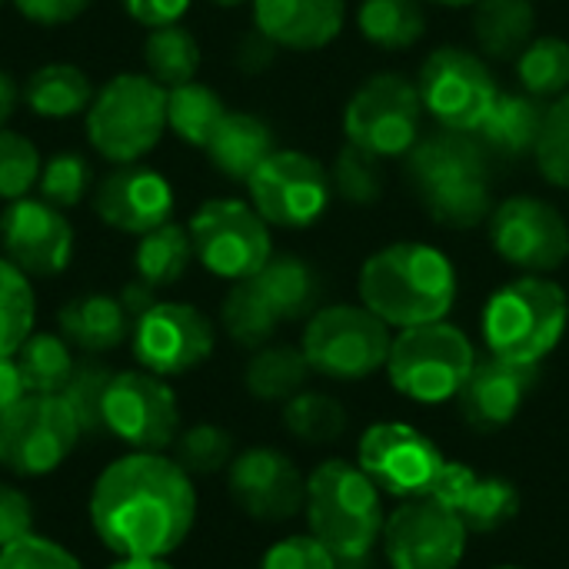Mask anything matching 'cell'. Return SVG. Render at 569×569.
<instances>
[{"label":"cell","instance_id":"obj_42","mask_svg":"<svg viewBox=\"0 0 569 569\" xmlns=\"http://www.w3.org/2000/svg\"><path fill=\"white\" fill-rule=\"evenodd\" d=\"M330 183L333 190L353 203V207H370L383 197L387 190V173H383V163L377 153L370 150H360L353 143H347L337 160H333V170H330Z\"/></svg>","mask_w":569,"mask_h":569},{"label":"cell","instance_id":"obj_14","mask_svg":"<svg viewBox=\"0 0 569 569\" xmlns=\"http://www.w3.org/2000/svg\"><path fill=\"white\" fill-rule=\"evenodd\" d=\"M443 467L437 443L410 423H373L360 440V470L397 500L430 497Z\"/></svg>","mask_w":569,"mask_h":569},{"label":"cell","instance_id":"obj_28","mask_svg":"<svg viewBox=\"0 0 569 569\" xmlns=\"http://www.w3.org/2000/svg\"><path fill=\"white\" fill-rule=\"evenodd\" d=\"M273 130L253 113H230L220 120L207 143L210 163L230 180H250L253 170L273 153Z\"/></svg>","mask_w":569,"mask_h":569},{"label":"cell","instance_id":"obj_24","mask_svg":"<svg viewBox=\"0 0 569 569\" xmlns=\"http://www.w3.org/2000/svg\"><path fill=\"white\" fill-rule=\"evenodd\" d=\"M473 167H490V153L477 130H457V127H440L430 133H420L417 143L403 153V173L420 193L440 177L473 170Z\"/></svg>","mask_w":569,"mask_h":569},{"label":"cell","instance_id":"obj_38","mask_svg":"<svg viewBox=\"0 0 569 569\" xmlns=\"http://www.w3.org/2000/svg\"><path fill=\"white\" fill-rule=\"evenodd\" d=\"M220 320H223V330L230 333V340H237L240 347H253V350L267 347L280 327V317L263 300V293L253 287V280H240L227 293V300L220 307Z\"/></svg>","mask_w":569,"mask_h":569},{"label":"cell","instance_id":"obj_32","mask_svg":"<svg viewBox=\"0 0 569 569\" xmlns=\"http://www.w3.org/2000/svg\"><path fill=\"white\" fill-rule=\"evenodd\" d=\"M310 373L313 367L307 363L303 350L287 347V343H267L250 357L243 370V383L257 400L277 403V400H293L297 393H303Z\"/></svg>","mask_w":569,"mask_h":569},{"label":"cell","instance_id":"obj_61","mask_svg":"<svg viewBox=\"0 0 569 569\" xmlns=\"http://www.w3.org/2000/svg\"><path fill=\"white\" fill-rule=\"evenodd\" d=\"M0 7H3V0H0Z\"/></svg>","mask_w":569,"mask_h":569},{"label":"cell","instance_id":"obj_36","mask_svg":"<svg viewBox=\"0 0 569 569\" xmlns=\"http://www.w3.org/2000/svg\"><path fill=\"white\" fill-rule=\"evenodd\" d=\"M360 33L383 50L413 47L427 30V13L420 0H363L357 10Z\"/></svg>","mask_w":569,"mask_h":569},{"label":"cell","instance_id":"obj_44","mask_svg":"<svg viewBox=\"0 0 569 569\" xmlns=\"http://www.w3.org/2000/svg\"><path fill=\"white\" fill-rule=\"evenodd\" d=\"M173 460L190 473V477H210L220 473L233 463V437L223 427L213 423H197L173 440Z\"/></svg>","mask_w":569,"mask_h":569},{"label":"cell","instance_id":"obj_15","mask_svg":"<svg viewBox=\"0 0 569 569\" xmlns=\"http://www.w3.org/2000/svg\"><path fill=\"white\" fill-rule=\"evenodd\" d=\"M493 250L523 273H553L569 260V223L540 197H510L490 213Z\"/></svg>","mask_w":569,"mask_h":569},{"label":"cell","instance_id":"obj_13","mask_svg":"<svg viewBox=\"0 0 569 569\" xmlns=\"http://www.w3.org/2000/svg\"><path fill=\"white\" fill-rule=\"evenodd\" d=\"M417 90L423 110L440 127L457 130H477L500 97L497 77L490 73L487 60L463 47L433 50L420 67Z\"/></svg>","mask_w":569,"mask_h":569},{"label":"cell","instance_id":"obj_56","mask_svg":"<svg viewBox=\"0 0 569 569\" xmlns=\"http://www.w3.org/2000/svg\"><path fill=\"white\" fill-rule=\"evenodd\" d=\"M17 100H20L17 80H13L7 70H0V130L7 127V120H10V113H13V107H17Z\"/></svg>","mask_w":569,"mask_h":569},{"label":"cell","instance_id":"obj_4","mask_svg":"<svg viewBox=\"0 0 569 569\" xmlns=\"http://www.w3.org/2000/svg\"><path fill=\"white\" fill-rule=\"evenodd\" d=\"M569 320L560 283L527 273L500 287L483 310V340L490 353L517 363H540L560 343Z\"/></svg>","mask_w":569,"mask_h":569},{"label":"cell","instance_id":"obj_54","mask_svg":"<svg viewBox=\"0 0 569 569\" xmlns=\"http://www.w3.org/2000/svg\"><path fill=\"white\" fill-rule=\"evenodd\" d=\"M27 397V383L20 377V367L17 360H0V420Z\"/></svg>","mask_w":569,"mask_h":569},{"label":"cell","instance_id":"obj_50","mask_svg":"<svg viewBox=\"0 0 569 569\" xmlns=\"http://www.w3.org/2000/svg\"><path fill=\"white\" fill-rule=\"evenodd\" d=\"M33 533V503L10 483H0V550Z\"/></svg>","mask_w":569,"mask_h":569},{"label":"cell","instance_id":"obj_31","mask_svg":"<svg viewBox=\"0 0 569 569\" xmlns=\"http://www.w3.org/2000/svg\"><path fill=\"white\" fill-rule=\"evenodd\" d=\"M23 100L37 117L63 120V117L87 113V107L93 103V87H90V77L80 67H73V63H47V67L33 70L27 77Z\"/></svg>","mask_w":569,"mask_h":569},{"label":"cell","instance_id":"obj_7","mask_svg":"<svg viewBox=\"0 0 569 569\" xmlns=\"http://www.w3.org/2000/svg\"><path fill=\"white\" fill-rule=\"evenodd\" d=\"M390 347V327L377 313L353 303H333L310 317L300 350L313 373L330 380H363L387 367Z\"/></svg>","mask_w":569,"mask_h":569},{"label":"cell","instance_id":"obj_52","mask_svg":"<svg viewBox=\"0 0 569 569\" xmlns=\"http://www.w3.org/2000/svg\"><path fill=\"white\" fill-rule=\"evenodd\" d=\"M123 10L143 23V27H167V23H180V17L190 10V0H120Z\"/></svg>","mask_w":569,"mask_h":569},{"label":"cell","instance_id":"obj_26","mask_svg":"<svg viewBox=\"0 0 569 569\" xmlns=\"http://www.w3.org/2000/svg\"><path fill=\"white\" fill-rule=\"evenodd\" d=\"M420 200L433 223L447 230H473L493 213L490 167H473V170L440 177L420 190Z\"/></svg>","mask_w":569,"mask_h":569},{"label":"cell","instance_id":"obj_47","mask_svg":"<svg viewBox=\"0 0 569 569\" xmlns=\"http://www.w3.org/2000/svg\"><path fill=\"white\" fill-rule=\"evenodd\" d=\"M537 167L553 183L569 190V90L547 110L543 133L537 143Z\"/></svg>","mask_w":569,"mask_h":569},{"label":"cell","instance_id":"obj_35","mask_svg":"<svg viewBox=\"0 0 569 569\" xmlns=\"http://www.w3.org/2000/svg\"><path fill=\"white\" fill-rule=\"evenodd\" d=\"M143 63L147 77H153L163 90L190 83L200 70V43L180 23L153 27L143 43Z\"/></svg>","mask_w":569,"mask_h":569},{"label":"cell","instance_id":"obj_60","mask_svg":"<svg viewBox=\"0 0 569 569\" xmlns=\"http://www.w3.org/2000/svg\"><path fill=\"white\" fill-rule=\"evenodd\" d=\"M497 569H523V567H497Z\"/></svg>","mask_w":569,"mask_h":569},{"label":"cell","instance_id":"obj_30","mask_svg":"<svg viewBox=\"0 0 569 569\" xmlns=\"http://www.w3.org/2000/svg\"><path fill=\"white\" fill-rule=\"evenodd\" d=\"M253 287L263 293V300L273 307V313L283 320H300L313 313L320 300V280L313 267L300 257H270L260 273L250 277Z\"/></svg>","mask_w":569,"mask_h":569},{"label":"cell","instance_id":"obj_53","mask_svg":"<svg viewBox=\"0 0 569 569\" xmlns=\"http://www.w3.org/2000/svg\"><path fill=\"white\" fill-rule=\"evenodd\" d=\"M273 53H277V43L267 40L260 30H253L250 37H243V43H240V50H237V63H240L243 70L257 73V70H263V67L273 63Z\"/></svg>","mask_w":569,"mask_h":569},{"label":"cell","instance_id":"obj_11","mask_svg":"<svg viewBox=\"0 0 569 569\" xmlns=\"http://www.w3.org/2000/svg\"><path fill=\"white\" fill-rule=\"evenodd\" d=\"M103 433L133 453H163L180 433L177 393L147 370L113 373L103 397Z\"/></svg>","mask_w":569,"mask_h":569},{"label":"cell","instance_id":"obj_23","mask_svg":"<svg viewBox=\"0 0 569 569\" xmlns=\"http://www.w3.org/2000/svg\"><path fill=\"white\" fill-rule=\"evenodd\" d=\"M347 0H253V27L287 50H320L343 30Z\"/></svg>","mask_w":569,"mask_h":569},{"label":"cell","instance_id":"obj_59","mask_svg":"<svg viewBox=\"0 0 569 569\" xmlns=\"http://www.w3.org/2000/svg\"><path fill=\"white\" fill-rule=\"evenodd\" d=\"M210 3H217V7H240V3H247V0H210Z\"/></svg>","mask_w":569,"mask_h":569},{"label":"cell","instance_id":"obj_51","mask_svg":"<svg viewBox=\"0 0 569 569\" xmlns=\"http://www.w3.org/2000/svg\"><path fill=\"white\" fill-rule=\"evenodd\" d=\"M90 3L93 0H13V7L40 27H63L77 20Z\"/></svg>","mask_w":569,"mask_h":569},{"label":"cell","instance_id":"obj_12","mask_svg":"<svg viewBox=\"0 0 569 569\" xmlns=\"http://www.w3.org/2000/svg\"><path fill=\"white\" fill-rule=\"evenodd\" d=\"M253 210L270 227L303 230L317 223L330 207V173L327 167L300 150H273L247 180Z\"/></svg>","mask_w":569,"mask_h":569},{"label":"cell","instance_id":"obj_39","mask_svg":"<svg viewBox=\"0 0 569 569\" xmlns=\"http://www.w3.org/2000/svg\"><path fill=\"white\" fill-rule=\"evenodd\" d=\"M37 300L30 277L0 257V360L17 357L23 340L33 333Z\"/></svg>","mask_w":569,"mask_h":569},{"label":"cell","instance_id":"obj_43","mask_svg":"<svg viewBox=\"0 0 569 569\" xmlns=\"http://www.w3.org/2000/svg\"><path fill=\"white\" fill-rule=\"evenodd\" d=\"M110 380H113V370L110 367H103L100 360H80L73 367L67 387L60 390L63 403L77 417L83 437L103 433V397H107Z\"/></svg>","mask_w":569,"mask_h":569},{"label":"cell","instance_id":"obj_21","mask_svg":"<svg viewBox=\"0 0 569 569\" xmlns=\"http://www.w3.org/2000/svg\"><path fill=\"white\" fill-rule=\"evenodd\" d=\"M537 380H540L537 363H517L497 353L487 360H477L457 397L460 413L477 430H500L517 420Z\"/></svg>","mask_w":569,"mask_h":569},{"label":"cell","instance_id":"obj_58","mask_svg":"<svg viewBox=\"0 0 569 569\" xmlns=\"http://www.w3.org/2000/svg\"><path fill=\"white\" fill-rule=\"evenodd\" d=\"M430 3H437V7H473L477 0H430Z\"/></svg>","mask_w":569,"mask_h":569},{"label":"cell","instance_id":"obj_16","mask_svg":"<svg viewBox=\"0 0 569 569\" xmlns=\"http://www.w3.org/2000/svg\"><path fill=\"white\" fill-rule=\"evenodd\" d=\"M383 553L393 569H457L467 553V527L433 497L403 500L383 523Z\"/></svg>","mask_w":569,"mask_h":569},{"label":"cell","instance_id":"obj_57","mask_svg":"<svg viewBox=\"0 0 569 569\" xmlns=\"http://www.w3.org/2000/svg\"><path fill=\"white\" fill-rule=\"evenodd\" d=\"M110 569H173L167 560H147V557H130V560H117Z\"/></svg>","mask_w":569,"mask_h":569},{"label":"cell","instance_id":"obj_1","mask_svg":"<svg viewBox=\"0 0 569 569\" xmlns=\"http://www.w3.org/2000/svg\"><path fill=\"white\" fill-rule=\"evenodd\" d=\"M197 520L190 473L163 453L113 460L90 490V527L120 560H167L183 547Z\"/></svg>","mask_w":569,"mask_h":569},{"label":"cell","instance_id":"obj_5","mask_svg":"<svg viewBox=\"0 0 569 569\" xmlns=\"http://www.w3.org/2000/svg\"><path fill=\"white\" fill-rule=\"evenodd\" d=\"M167 130V90L147 73H117L87 107V137L93 150L123 167L140 163Z\"/></svg>","mask_w":569,"mask_h":569},{"label":"cell","instance_id":"obj_46","mask_svg":"<svg viewBox=\"0 0 569 569\" xmlns=\"http://www.w3.org/2000/svg\"><path fill=\"white\" fill-rule=\"evenodd\" d=\"M40 153L37 147L17 133V130H0V200H20L27 197L37 180H40Z\"/></svg>","mask_w":569,"mask_h":569},{"label":"cell","instance_id":"obj_55","mask_svg":"<svg viewBox=\"0 0 569 569\" xmlns=\"http://www.w3.org/2000/svg\"><path fill=\"white\" fill-rule=\"evenodd\" d=\"M120 303H123V310H127L133 320H140V317H143V313H147V310L157 303V290L137 277L133 283H127V287L120 290Z\"/></svg>","mask_w":569,"mask_h":569},{"label":"cell","instance_id":"obj_2","mask_svg":"<svg viewBox=\"0 0 569 569\" xmlns=\"http://www.w3.org/2000/svg\"><path fill=\"white\" fill-rule=\"evenodd\" d=\"M360 300L387 327L437 323L457 300V270L437 247L400 240L363 263Z\"/></svg>","mask_w":569,"mask_h":569},{"label":"cell","instance_id":"obj_20","mask_svg":"<svg viewBox=\"0 0 569 569\" xmlns=\"http://www.w3.org/2000/svg\"><path fill=\"white\" fill-rule=\"evenodd\" d=\"M93 210L107 227L143 237L170 223L173 187L143 163H123L93 187Z\"/></svg>","mask_w":569,"mask_h":569},{"label":"cell","instance_id":"obj_29","mask_svg":"<svg viewBox=\"0 0 569 569\" xmlns=\"http://www.w3.org/2000/svg\"><path fill=\"white\" fill-rule=\"evenodd\" d=\"M537 27L533 0H477L473 33L490 60H513L527 50Z\"/></svg>","mask_w":569,"mask_h":569},{"label":"cell","instance_id":"obj_22","mask_svg":"<svg viewBox=\"0 0 569 569\" xmlns=\"http://www.w3.org/2000/svg\"><path fill=\"white\" fill-rule=\"evenodd\" d=\"M447 510L457 513V520L467 527V533H493L507 527L520 513V490L503 477H480L467 463L443 467L433 493Z\"/></svg>","mask_w":569,"mask_h":569},{"label":"cell","instance_id":"obj_48","mask_svg":"<svg viewBox=\"0 0 569 569\" xmlns=\"http://www.w3.org/2000/svg\"><path fill=\"white\" fill-rule=\"evenodd\" d=\"M0 569H83V563L67 547L27 533L0 550Z\"/></svg>","mask_w":569,"mask_h":569},{"label":"cell","instance_id":"obj_10","mask_svg":"<svg viewBox=\"0 0 569 569\" xmlns=\"http://www.w3.org/2000/svg\"><path fill=\"white\" fill-rule=\"evenodd\" d=\"M423 100L413 80L403 73H377L370 77L343 110L347 143L387 157H403L420 137Z\"/></svg>","mask_w":569,"mask_h":569},{"label":"cell","instance_id":"obj_41","mask_svg":"<svg viewBox=\"0 0 569 569\" xmlns=\"http://www.w3.org/2000/svg\"><path fill=\"white\" fill-rule=\"evenodd\" d=\"M283 423L297 440L320 447V443L340 440V433L347 430V410L340 407V400H333L327 393L303 390L293 400H287Z\"/></svg>","mask_w":569,"mask_h":569},{"label":"cell","instance_id":"obj_17","mask_svg":"<svg viewBox=\"0 0 569 569\" xmlns=\"http://www.w3.org/2000/svg\"><path fill=\"white\" fill-rule=\"evenodd\" d=\"M133 357L140 370L180 377L197 370L213 353V323L190 303H153L133 320Z\"/></svg>","mask_w":569,"mask_h":569},{"label":"cell","instance_id":"obj_45","mask_svg":"<svg viewBox=\"0 0 569 569\" xmlns=\"http://www.w3.org/2000/svg\"><path fill=\"white\" fill-rule=\"evenodd\" d=\"M90 187H93V170H90V160L83 153L63 150V153H53L40 167V180H37L40 200H47L57 210L77 207Z\"/></svg>","mask_w":569,"mask_h":569},{"label":"cell","instance_id":"obj_19","mask_svg":"<svg viewBox=\"0 0 569 569\" xmlns=\"http://www.w3.org/2000/svg\"><path fill=\"white\" fill-rule=\"evenodd\" d=\"M3 257L27 277H57L73 257V227L47 200H10L0 213Z\"/></svg>","mask_w":569,"mask_h":569},{"label":"cell","instance_id":"obj_34","mask_svg":"<svg viewBox=\"0 0 569 569\" xmlns=\"http://www.w3.org/2000/svg\"><path fill=\"white\" fill-rule=\"evenodd\" d=\"M190 260H193L190 230H183L177 223H163V227L143 233L140 243H137V250H133L137 277L143 283H150L153 290L173 287L187 273Z\"/></svg>","mask_w":569,"mask_h":569},{"label":"cell","instance_id":"obj_9","mask_svg":"<svg viewBox=\"0 0 569 569\" xmlns=\"http://www.w3.org/2000/svg\"><path fill=\"white\" fill-rule=\"evenodd\" d=\"M80 437L60 393H27L0 420V467L13 477H47L77 450Z\"/></svg>","mask_w":569,"mask_h":569},{"label":"cell","instance_id":"obj_18","mask_svg":"<svg viewBox=\"0 0 569 569\" xmlns=\"http://www.w3.org/2000/svg\"><path fill=\"white\" fill-rule=\"evenodd\" d=\"M227 487L233 503L260 523H283L307 503L303 473L287 453L273 447H253L233 457L227 467Z\"/></svg>","mask_w":569,"mask_h":569},{"label":"cell","instance_id":"obj_27","mask_svg":"<svg viewBox=\"0 0 569 569\" xmlns=\"http://www.w3.org/2000/svg\"><path fill=\"white\" fill-rule=\"evenodd\" d=\"M60 333L70 347L83 353H110L133 333V317L123 310L120 297L107 293H83L63 303L60 310Z\"/></svg>","mask_w":569,"mask_h":569},{"label":"cell","instance_id":"obj_37","mask_svg":"<svg viewBox=\"0 0 569 569\" xmlns=\"http://www.w3.org/2000/svg\"><path fill=\"white\" fill-rule=\"evenodd\" d=\"M13 360L20 367L27 393H60L77 367L70 343L57 333H30Z\"/></svg>","mask_w":569,"mask_h":569},{"label":"cell","instance_id":"obj_8","mask_svg":"<svg viewBox=\"0 0 569 569\" xmlns=\"http://www.w3.org/2000/svg\"><path fill=\"white\" fill-rule=\"evenodd\" d=\"M193 257L223 280H250L273 257L270 223L243 200H207L190 220Z\"/></svg>","mask_w":569,"mask_h":569},{"label":"cell","instance_id":"obj_3","mask_svg":"<svg viewBox=\"0 0 569 569\" xmlns=\"http://www.w3.org/2000/svg\"><path fill=\"white\" fill-rule=\"evenodd\" d=\"M310 533L337 557V563L363 560L383 537V503L377 483L347 460H327L307 477Z\"/></svg>","mask_w":569,"mask_h":569},{"label":"cell","instance_id":"obj_49","mask_svg":"<svg viewBox=\"0 0 569 569\" xmlns=\"http://www.w3.org/2000/svg\"><path fill=\"white\" fill-rule=\"evenodd\" d=\"M260 569H337V557L313 537V533H300V537H287L280 543H273Z\"/></svg>","mask_w":569,"mask_h":569},{"label":"cell","instance_id":"obj_25","mask_svg":"<svg viewBox=\"0 0 569 569\" xmlns=\"http://www.w3.org/2000/svg\"><path fill=\"white\" fill-rule=\"evenodd\" d=\"M547 103L533 93H500L487 120L477 127V137L483 140L490 157L500 160H523L537 153Z\"/></svg>","mask_w":569,"mask_h":569},{"label":"cell","instance_id":"obj_6","mask_svg":"<svg viewBox=\"0 0 569 569\" xmlns=\"http://www.w3.org/2000/svg\"><path fill=\"white\" fill-rule=\"evenodd\" d=\"M473 343L453 323H420L393 337L387 373L397 393L417 403H443L460 397L473 370Z\"/></svg>","mask_w":569,"mask_h":569},{"label":"cell","instance_id":"obj_33","mask_svg":"<svg viewBox=\"0 0 569 569\" xmlns=\"http://www.w3.org/2000/svg\"><path fill=\"white\" fill-rule=\"evenodd\" d=\"M223 117H227V107H223L220 93L210 90L207 83L190 80V83L167 90V127L190 147L207 150L210 137Z\"/></svg>","mask_w":569,"mask_h":569},{"label":"cell","instance_id":"obj_40","mask_svg":"<svg viewBox=\"0 0 569 569\" xmlns=\"http://www.w3.org/2000/svg\"><path fill=\"white\" fill-rule=\"evenodd\" d=\"M517 77L527 93L547 100L563 97L569 90V43L560 37L530 40L527 50L517 57Z\"/></svg>","mask_w":569,"mask_h":569}]
</instances>
